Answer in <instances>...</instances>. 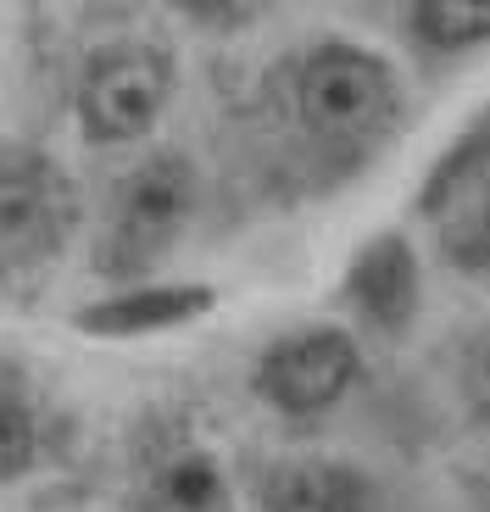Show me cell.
<instances>
[{
	"label": "cell",
	"mask_w": 490,
	"mask_h": 512,
	"mask_svg": "<svg viewBox=\"0 0 490 512\" xmlns=\"http://www.w3.org/2000/svg\"><path fill=\"white\" fill-rule=\"evenodd\" d=\"M357 379V340L346 329H301L262 351L257 396L290 418L329 412Z\"/></svg>",
	"instance_id": "cell-5"
},
{
	"label": "cell",
	"mask_w": 490,
	"mask_h": 512,
	"mask_svg": "<svg viewBox=\"0 0 490 512\" xmlns=\"http://www.w3.org/2000/svg\"><path fill=\"white\" fill-rule=\"evenodd\" d=\"M190 212H195V167L173 151L151 156L117 195V212L101 234V251H95V273H106V279L145 273L151 262H162L173 251Z\"/></svg>",
	"instance_id": "cell-2"
},
{
	"label": "cell",
	"mask_w": 490,
	"mask_h": 512,
	"mask_svg": "<svg viewBox=\"0 0 490 512\" xmlns=\"http://www.w3.org/2000/svg\"><path fill=\"white\" fill-rule=\"evenodd\" d=\"M218 307V290L212 284H145V290L112 295V301H95V307L78 312V329L95 334V340H134V334H156V329H179L195 323Z\"/></svg>",
	"instance_id": "cell-7"
},
{
	"label": "cell",
	"mask_w": 490,
	"mask_h": 512,
	"mask_svg": "<svg viewBox=\"0 0 490 512\" xmlns=\"http://www.w3.org/2000/svg\"><path fill=\"white\" fill-rule=\"evenodd\" d=\"M413 23L435 51H468L490 39V0H418Z\"/></svg>",
	"instance_id": "cell-11"
},
{
	"label": "cell",
	"mask_w": 490,
	"mask_h": 512,
	"mask_svg": "<svg viewBox=\"0 0 490 512\" xmlns=\"http://www.w3.org/2000/svg\"><path fill=\"white\" fill-rule=\"evenodd\" d=\"M78 223V190L51 156L0 151V268L28 273L51 262Z\"/></svg>",
	"instance_id": "cell-3"
},
{
	"label": "cell",
	"mask_w": 490,
	"mask_h": 512,
	"mask_svg": "<svg viewBox=\"0 0 490 512\" xmlns=\"http://www.w3.org/2000/svg\"><path fill=\"white\" fill-rule=\"evenodd\" d=\"M179 12H190V17H207V23H234V17H251V12H262L268 0H173Z\"/></svg>",
	"instance_id": "cell-14"
},
{
	"label": "cell",
	"mask_w": 490,
	"mask_h": 512,
	"mask_svg": "<svg viewBox=\"0 0 490 512\" xmlns=\"http://www.w3.org/2000/svg\"><path fill=\"white\" fill-rule=\"evenodd\" d=\"M296 101H301V123L323 145H368L396 117V73L374 51L323 45L301 67Z\"/></svg>",
	"instance_id": "cell-1"
},
{
	"label": "cell",
	"mask_w": 490,
	"mask_h": 512,
	"mask_svg": "<svg viewBox=\"0 0 490 512\" xmlns=\"http://www.w3.org/2000/svg\"><path fill=\"white\" fill-rule=\"evenodd\" d=\"M173 95V62L151 45H117L95 56L78 84V123L101 145L140 140Z\"/></svg>",
	"instance_id": "cell-4"
},
{
	"label": "cell",
	"mask_w": 490,
	"mask_h": 512,
	"mask_svg": "<svg viewBox=\"0 0 490 512\" xmlns=\"http://www.w3.org/2000/svg\"><path fill=\"white\" fill-rule=\"evenodd\" d=\"M262 512H374V485L346 462L301 457L268 474Z\"/></svg>",
	"instance_id": "cell-9"
},
{
	"label": "cell",
	"mask_w": 490,
	"mask_h": 512,
	"mask_svg": "<svg viewBox=\"0 0 490 512\" xmlns=\"http://www.w3.org/2000/svg\"><path fill=\"white\" fill-rule=\"evenodd\" d=\"M134 512H234V496L218 457L195 440H179L162 457H151L134 490Z\"/></svg>",
	"instance_id": "cell-8"
},
{
	"label": "cell",
	"mask_w": 490,
	"mask_h": 512,
	"mask_svg": "<svg viewBox=\"0 0 490 512\" xmlns=\"http://www.w3.org/2000/svg\"><path fill=\"white\" fill-rule=\"evenodd\" d=\"M346 301L385 334H401L418 312V256L401 234H374L351 256L346 268Z\"/></svg>",
	"instance_id": "cell-6"
},
{
	"label": "cell",
	"mask_w": 490,
	"mask_h": 512,
	"mask_svg": "<svg viewBox=\"0 0 490 512\" xmlns=\"http://www.w3.org/2000/svg\"><path fill=\"white\" fill-rule=\"evenodd\" d=\"M34 446H39L34 412H28L17 396H0V485H6V479H23V474H28Z\"/></svg>",
	"instance_id": "cell-13"
},
{
	"label": "cell",
	"mask_w": 490,
	"mask_h": 512,
	"mask_svg": "<svg viewBox=\"0 0 490 512\" xmlns=\"http://www.w3.org/2000/svg\"><path fill=\"white\" fill-rule=\"evenodd\" d=\"M468 384H474V396H479V412H490V334L468 357Z\"/></svg>",
	"instance_id": "cell-15"
},
{
	"label": "cell",
	"mask_w": 490,
	"mask_h": 512,
	"mask_svg": "<svg viewBox=\"0 0 490 512\" xmlns=\"http://www.w3.org/2000/svg\"><path fill=\"white\" fill-rule=\"evenodd\" d=\"M485 167H490V112L479 117L474 128H468V134H463V140L452 145V151L440 156V167H435V179L424 184V195H418V206H424V212H429V206H435L440 195L452 190V184L474 179V173H485Z\"/></svg>",
	"instance_id": "cell-12"
},
{
	"label": "cell",
	"mask_w": 490,
	"mask_h": 512,
	"mask_svg": "<svg viewBox=\"0 0 490 512\" xmlns=\"http://www.w3.org/2000/svg\"><path fill=\"white\" fill-rule=\"evenodd\" d=\"M429 212L440 218V251L463 273H485L490 268V167L452 184Z\"/></svg>",
	"instance_id": "cell-10"
}]
</instances>
